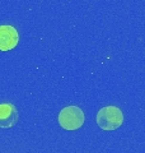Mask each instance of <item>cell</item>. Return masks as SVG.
<instances>
[{
  "instance_id": "cell-1",
  "label": "cell",
  "mask_w": 145,
  "mask_h": 153,
  "mask_svg": "<svg viewBox=\"0 0 145 153\" xmlns=\"http://www.w3.org/2000/svg\"><path fill=\"white\" fill-rule=\"evenodd\" d=\"M124 123V114L116 106L102 107L97 114V124L103 130H115Z\"/></svg>"
},
{
  "instance_id": "cell-2",
  "label": "cell",
  "mask_w": 145,
  "mask_h": 153,
  "mask_svg": "<svg viewBox=\"0 0 145 153\" xmlns=\"http://www.w3.org/2000/svg\"><path fill=\"white\" fill-rule=\"evenodd\" d=\"M84 121V112L78 106H66L59 114V124L65 130H76L83 126Z\"/></svg>"
},
{
  "instance_id": "cell-3",
  "label": "cell",
  "mask_w": 145,
  "mask_h": 153,
  "mask_svg": "<svg viewBox=\"0 0 145 153\" xmlns=\"http://www.w3.org/2000/svg\"><path fill=\"white\" fill-rule=\"evenodd\" d=\"M19 42V35L13 26H0V51L13 50Z\"/></svg>"
},
{
  "instance_id": "cell-4",
  "label": "cell",
  "mask_w": 145,
  "mask_h": 153,
  "mask_svg": "<svg viewBox=\"0 0 145 153\" xmlns=\"http://www.w3.org/2000/svg\"><path fill=\"white\" fill-rule=\"evenodd\" d=\"M18 111L13 103H1L0 105V128L9 129L13 128L18 121Z\"/></svg>"
}]
</instances>
